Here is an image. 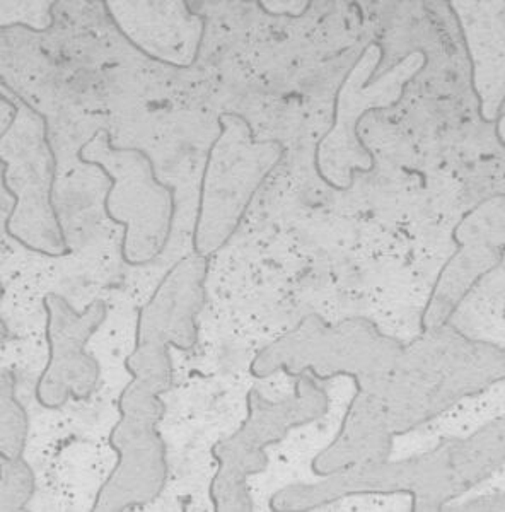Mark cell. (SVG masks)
<instances>
[{"label":"cell","instance_id":"3957f363","mask_svg":"<svg viewBox=\"0 0 505 512\" xmlns=\"http://www.w3.org/2000/svg\"><path fill=\"white\" fill-rule=\"evenodd\" d=\"M43 309L48 362L36 381L35 398L41 407L59 410L69 400H89L98 386L101 366L86 352V345L105 323L108 306L96 299L77 311L64 296L48 292Z\"/></svg>","mask_w":505,"mask_h":512},{"label":"cell","instance_id":"ba28073f","mask_svg":"<svg viewBox=\"0 0 505 512\" xmlns=\"http://www.w3.org/2000/svg\"><path fill=\"white\" fill-rule=\"evenodd\" d=\"M2 458V456H0ZM35 472L30 463L24 460L2 458V494L0 511H24L35 497Z\"/></svg>","mask_w":505,"mask_h":512},{"label":"cell","instance_id":"52a82bcc","mask_svg":"<svg viewBox=\"0 0 505 512\" xmlns=\"http://www.w3.org/2000/svg\"><path fill=\"white\" fill-rule=\"evenodd\" d=\"M16 378L11 371L2 373L0 381V456L23 460L26 439L30 432V417L16 396Z\"/></svg>","mask_w":505,"mask_h":512},{"label":"cell","instance_id":"6da1fadb","mask_svg":"<svg viewBox=\"0 0 505 512\" xmlns=\"http://www.w3.org/2000/svg\"><path fill=\"white\" fill-rule=\"evenodd\" d=\"M212 142L198 188L193 227L195 255L210 258L231 238L256 190L284 158L280 140H255L248 118L227 111Z\"/></svg>","mask_w":505,"mask_h":512},{"label":"cell","instance_id":"277c9868","mask_svg":"<svg viewBox=\"0 0 505 512\" xmlns=\"http://www.w3.org/2000/svg\"><path fill=\"white\" fill-rule=\"evenodd\" d=\"M383 57V48L378 41H372L362 50L352 69L343 77L333 103V123L328 132L318 140L316 147H320L333 135L342 134L343 137H349V142L350 139H354L357 146L369 156L371 166H376L374 152L371 151V147L366 146L362 135L359 134L360 120L371 111L388 110L400 105L405 94V86L429 64L427 53L413 52L407 59L401 60L400 64L388 70L379 79L378 84L364 88L369 77L379 69Z\"/></svg>","mask_w":505,"mask_h":512},{"label":"cell","instance_id":"7a4b0ae2","mask_svg":"<svg viewBox=\"0 0 505 512\" xmlns=\"http://www.w3.org/2000/svg\"><path fill=\"white\" fill-rule=\"evenodd\" d=\"M328 395L314 379L306 374L297 376L294 395L282 402H270L251 388L246 395L248 417L241 429L212 448V458L217 461V473L210 483V495L221 492L227 511L255 509L248 480L268 466V446L279 444L282 437L301 425L311 424L328 410Z\"/></svg>","mask_w":505,"mask_h":512},{"label":"cell","instance_id":"8992f818","mask_svg":"<svg viewBox=\"0 0 505 512\" xmlns=\"http://www.w3.org/2000/svg\"><path fill=\"white\" fill-rule=\"evenodd\" d=\"M504 395L502 386L495 388L492 395H485L478 400H466L451 408L449 412L432 420L429 424L420 425L408 434H396L391 439L389 461L401 460V456H415L434 448L441 443L442 437H466L478 431L488 420L499 417L504 412Z\"/></svg>","mask_w":505,"mask_h":512},{"label":"cell","instance_id":"5b68a950","mask_svg":"<svg viewBox=\"0 0 505 512\" xmlns=\"http://www.w3.org/2000/svg\"><path fill=\"white\" fill-rule=\"evenodd\" d=\"M465 36L471 64V89L478 82L480 117L488 122L490 105H504V2H449Z\"/></svg>","mask_w":505,"mask_h":512}]
</instances>
